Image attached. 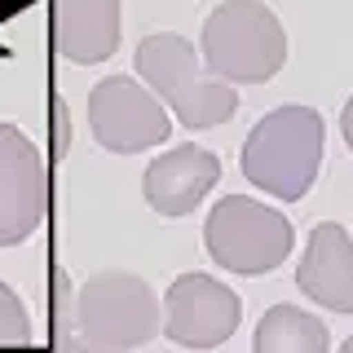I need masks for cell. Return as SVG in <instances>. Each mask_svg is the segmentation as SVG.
<instances>
[{
	"label": "cell",
	"instance_id": "cell-2",
	"mask_svg": "<svg viewBox=\"0 0 353 353\" xmlns=\"http://www.w3.org/2000/svg\"><path fill=\"white\" fill-rule=\"evenodd\" d=\"M132 71H141V80L163 97V106L185 128H216L239 115L234 84L221 75H208L199 66L194 44L176 31H154L141 40L132 53Z\"/></svg>",
	"mask_w": 353,
	"mask_h": 353
},
{
	"label": "cell",
	"instance_id": "cell-1",
	"mask_svg": "<svg viewBox=\"0 0 353 353\" xmlns=\"http://www.w3.org/2000/svg\"><path fill=\"white\" fill-rule=\"evenodd\" d=\"M323 141H327V124L314 106L301 102L274 106L270 115H261L252 124L239 168L256 190L283 199V203H301L314 190L318 168H323Z\"/></svg>",
	"mask_w": 353,
	"mask_h": 353
},
{
	"label": "cell",
	"instance_id": "cell-4",
	"mask_svg": "<svg viewBox=\"0 0 353 353\" xmlns=\"http://www.w3.org/2000/svg\"><path fill=\"white\" fill-rule=\"evenodd\" d=\"M203 248L221 270L261 279L292 256L296 230L279 208L256 203L248 194H225L203 221Z\"/></svg>",
	"mask_w": 353,
	"mask_h": 353
},
{
	"label": "cell",
	"instance_id": "cell-9",
	"mask_svg": "<svg viewBox=\"0 0 353 353\" xmlns=\"http://www.w3.org/2000/svg\"><path fill=\"white\" fill-rule=\"evenodd\" d=\"M296 287L331 314H353V239L345 225L323 221L309 230L305 256L296 265Z\"/></svg>",
	"mask_w": 353,
	"mask_h": 353
},
{
	"label": "cell",
	"instance_id": "cell-11",
	"mask_svg": "<svg viewBox=\"0 0 353 353\" xmlns=\"http://www.w3.org/2000/svg\"><path fill=\"white\" fill-rule=\"evenodd\" d=\"M53 49L75 66H97L119 49V0H53Z\"/></svg>",
	"mask_w": 353,
	"mask_h": 353
},
{
	"label": "cell",
	"instance_id": "cell-6",
	"mask_svg": "<svg viewBox=\"0 0 353 353\" xmlns=\"http://www.w3.org/2000/svg\"><path fill=\"white\" fill-rule=\"evenodd\" d=\"M88 124L97 146L110 154H141L146 146L168 141L172 119L159 93L141 88L132 75H106L88 93Z\"/></svg>",
	"mask_w": 353,
	"mask_h": 353
},
{
	"label": "cell",
	"instance_id": "cell-3",
	"mask_svg": "<svg viewBox=\"0 0 353 353\" xmlns=\"http://www.w3.org/2000/svg\"><path fill=\"white\" fill-rule=\"evenodd\" d=\"M208 71L230 84H270L287 62V31L261 0H225L203 18L199 36Z\"/></svg>",
	"mask_w": 353,
	"mask_h": 353
},
{
	"label": "cell",
	"instance_id": "cell-7",
	"mask_svg": "<svg viewBox=\"0 0 353 353\" xmlns=\"http://www.w3.org/2000/svg\"><path fill=\"white\" fill-rule=\"evenodd\" d=\"M49 216V168L36 141L0 119V248H18Z\"/></svg>",
	"mask_w": 353,
	"mask_h": 353
},
{
	"label": "cell",
	"instance_id": "cell-13",
	"mask_svg": "<svg viewBox=\"0 0 353 353\" xmlns=\"http://www.w3.org/2000/svg\"><path fill=\"white\" fill-rule=\"evenodd\" d=\"M31 340V318L27 305L18 301L14 287L0 283V345H27Z\"/></svg>",
	"mask_w": 353,
	"mask_h": 353
},
{
	"label": "cell",
	"instance_id": "cell-14",
	"mask_svg": "<svg viewBox=\"0 0 353 353\" xmlns=\"http://www.w3.org/2000/svg\"><path fill=\"white\" fill-rule=\"evenodd\" d=\"M340 132H345V146H349V154H353V93H349L345 110H340Z\"/></svg>",
	"mask_w": 353,
	"mask_h": 353
},
{
	"label": "cell",
	"instance_id": "cell-8",
	"mask_svg": "<svg viewBox=\"0 0 353 353\" xmlns=\"http://www.w3.org/2000/svg\"><path fill=\"white\" fill-rule=\"evenodd\" d=\"M243 301L212 274H181L163 292V331L181 349H212L239 331Z\"/></svg>",
	"mask_w": 353,
	"mask_h": 353
},
{
	"label": "cell",
	"instance_id": "cell-5",
	"mask_svg": "<svg viewBox=\"0 0 353 353\" xmlns=\"http://www.w3.org/2000/svg\"><path fill=\"white\" fill-rule=\"evenodd\" d=\"M80 340L88 349H137L159 331V301L150 283L128 270H97L80 283Z\"/></svg>",
	"mask_w": 353,
	"mask_h": 353
},
{
	"label": "cell",
	"instance_id": "cell-12",
	"mask_svg": "<svg viewBox=\"0 0 353 353\" xmlns=\"http://www.w3.org/2000/svg\"><path fill=\"white\" fill-rule=\"evenodd\" d=\"M252 349L256 353H327L331 331H327L323 318L305 314L296 305H270L265 318L256 323Z\"/></svg>",
	"mask_w": 353,
	"mask_h": 353
},
{
	"label": "cell",
	"instance_id": "cell-10",
	"mask_svg": "<svg viewBox=\"0 0 353 353\" xmlns=\"http://www.w3.org/2000/svg\"><path fill=\"white\" fill-rule=\"evenodd\" d=\"M216 181H221V159L212 150L185 141L176 150H163L146 168V203L159 216H185L203 203Z\"/></svg>",
	"mask_w": 353,
	"mask_h": 353
},
{
	"label": "cell",
	"instance_id": "cell-16",
	"mask_svg": "<svg viewBox=\"0 0 353 353\" xmlns=\"http://www.w3.org/2000/svg\"><path fill=\"white\" fill-rule=\"evenodd\" d=\"M345 353H353V336H349V340H345Z\"/></svg>",
	"mask_w": 353,
	"mask_h": 353
},
{
	"label": "cell",
	"instance_id": "cell-15",
	"mask_svg": "<svg viewBox=\"0 0 353 353\" xmlns=\"http://www.w3.org/2000/svg\"><path fill=\"white\" fill-rule=\"evenodd\" d=\"M22 5H27V0H0V22H5L9 14H18Z\"/></svg>",
	"mask_w": 353,
	"mask_h": 353
}]
</instances>
